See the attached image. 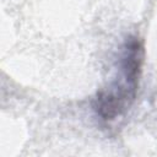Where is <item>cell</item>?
<instances>
[{"label": "cell", "instance_id": "6da1fadb", "mask_svg": "<svg viewBox=\"0 0 157 157\" xmlns=\"http://www.w3.org/2000/svg\"><path fill=\"white\" fill-rule=\"evenodd\" d=\"M142 64L144 45L137 37L130 36L120 49L115 77L93 99V109L103 121H115L131 108L139 90Z\"/></svg>", "mask_w": 157, "mask_h": 157}]
</instances>
